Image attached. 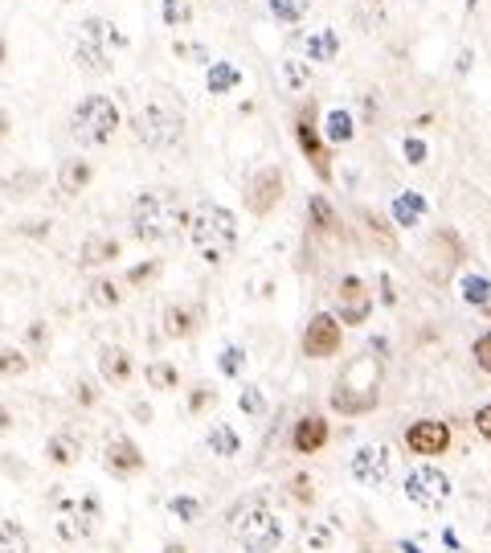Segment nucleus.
I'll use <instances>...</instances> for the list:
<instances>
[{
  "mask_svg": "<svg viewBox=\"0 0 491 553\" xmlns=\"http://www.w3.org/2000/svg\"><path fill=\"white\" fill-rule=\"evenodd\" d=\"M99 377H103V386H131V377H136V361H131V353L123 345H103L99 349Z\"/></svg>",
  "mask_w": 491,
  "mask_h": 553,
  "instance_id": "nucleus-19",
  "label": "nucleus"
},
{
  "mask_svg": "<svg viewBox=\"0 0 491 553\" xmlns=\"http://www.w3.org/2000/svg\"><path fill=\"white\" fill-rule=\"evenodd\" d=\"M401 443H406V451L418 455V459H438V455L451 451L455 431H451V422H442V418H418L406 427Z\"/></svg>",
  "mask_w": 491,
  "mask_h": 553,
  "instance_id": "nucleus-14",
  "label": "nucleus"
},
{
  "mask_svg": "<svg viewBox=\"0 0 491 553\" xmlns=\"http://www.w3.org/2000/svg\"><path fill=\"white\" fill-rule=\"evenodd\" d=\"M463 259H467L463 238H459L455 230H438V234H430V242H426L422 271H426L430 283H446V279L455 275V267H463Z\"/></svg>",
  "mask_w": 491,
  "mask_h": 553,
  "instance_id": "nucleus-13",
  "label": "nucleus"
},
{
  "mask_svg": "<svg viewBox=\"0 0 491 553\" xmlns=\"http://www.w3.org/2000/svg\"><path fill=\"white\" fill-rule=\"evenodd\" d=\"M328 406L344 418H361V414H373L381 406V361L373 357V349L352 357L340 369L336 386L328 394Z\"/></svg>",
  "mask_w": 491,
  "mask_h": 553,
  "instance_id": "nucleus-2",
  "label": "nucleus"
},
{
  "mask_svg": "<svg viewBox=\"0 0 491 553\" xmlns=\"http://www.w3.org/2000/svg\"><path fill=\"white\" fill-rule=\"evenodd\" d=\"M291 132H295V144L303 152V160L311 164V173H316L324 185L332 181V144L324 140V127L316 119V103H303L291 119Z\"/></svg>",
  "mask_w": 491,
  "mask_h": 553,
  "instance_id": "nucleus-7",
  "label": "nucleus"
},
{
  "mask_svg": "<svg viewBox=\"0 0 491 553\" xmlns=\"http://www.w3.org/2000/svg\"><path fill=\"white\" fill-rule=\"evenodd\" d=\"M238 214L217 201H201L189 218V242L197 250V259L209 267H221L238 250Z\"/></svg>",
  "mask_w": 491,
  "mask_h": 553,
  "instance_id": "nucleus-3",
  "label": "nucleus"
},
{
  "mask_svg": "<svg viewBox=\"0 0 491 553\" xmlns=\"http://www.w3.org/2000/svg\"><path fill=\"white\" fill-rule=\"evenodd\" d=\"M279 78H283V87H287L291 95H299V91H307L311 82H316V70H311L307 58H283V62H279Z\"/></svg>",
  "mask_w": 491,
  "mask_h": 553,
  "instance_id": "nucleus-32",
  "label": "nucleus"
},
{
  "mask_svg": "<svg viewBox=\"0 0 491 553\" xmlns=\"http://www.w3.org/2000/svg\"><path fill=\"white\" fill-rule=\"evenodd\" d=\"M283 193H287V177H283V168H275V164H262V168H254L250 181H246V189H242L246 214H250V218H271L275 209H279V201H283Z\"/></svg>",
  "mask_w": 491,
  "mask_h": 553,
  "instance_id": "nucleus-10",
  "label": "nucleus"
},
{
  "mask_svg": "<svg viewBox=\"0 0 491 553\" xmlns=\"http://www.w3.org/2000/svg\"><path fill=\"white\" fill-rule=\"evenodd\" d=\"M160 553H185V545H164Z\"/></svg>",
  "mask_w": 491,
  "mask_h": 553,
  "instance_id": "nucleus-57",
  "label": "nucleus"
},
{
  "mask_svg": "<svg viewBox=\"0 0 491 553\" xmlns=\"http://www.w3.org/2000/svg\"><path fill=\"white\" fill-rule=\"evenodd\" d=\"M303 545L316 549V553H328L336 545V525L332 521H307L303 525Z\"/></svg>",
  "mask_w": 491,
  "mask_h": 553,
  "instance_id": "nucleus-36",
  "label": "nucleus"
},
{
  "mask_svg": "<svg viewBox=\"0 0 491 553\" xmlns=\"http://www.w3.org/2000/svg\"><path fill=\"white\" fill-rule=\"evenodd\" d=\"M389 214H393V226L397 230H418L430 214V201L418 193V189H401L393 201H389Z\"/></svg>",
  "mask_w": 491,
  "mask_h": 553,
  "instance_id": "nucleus-20",
  "label": "nucleus"
},
{
  "mask_svg": "<svg viewBox=\"0 0 491 553\" xmlns=\"http://www.w3.org/2000/svg\"><path fill=\"white\" fill-rule=\"evenodd\" d=\"M467 66H471V50L459 54V74H467Z\"/></svg>",
  "mask_w": 491,
  "mask_h": 553,
  "instance_id": "nucleus-54",
  "label": "nucleus"
},
{
  "mask_svg": "<svg viewBox=\"0 0 491 553\" xmlns=\"http://www.w3.org/2000/svg\"><path fill=\"white\" fill-rule=\"evenodd\" d=\"M487 316H491V308H487Z\"/></svg>",
  "mask_w": 491,
  "mask_h": 553,
  "instance_id": "nucleus-60",
  "label": "nucleus"
},
{
  "mask_svg": "<svg viewBox=\"0 0 491 553\" xmlns=\"http://www.w3.org/2000/svg\"><path fill=\"white\" fill-rule=\"evenodd\" d=\"M144 381H148V390H156V394H172L176 386H181V369H176L172 361H148L144 365Z\"/></svg>",
  "mask_w": 491,
  "mask_h": 553,
  "instance_id": "nucleus-34",
  "label": "nucleus"
},
{
  "mask_svg": "<svg viewBox=\"0 0 491 553\" xmlns=\"http://www.w3.org/2000/svg\"><path fill=\"white\" fill-rule=\"evenodd\" d=\"M168 513L176 517V521H185V525H193V521H201L205 517V500L201 496H168Z\"/></svg>",
  "mask_w": 491,
  "mask_h": 553,
  "instance_id": "nucleus-39",
  "label": "nucleus"
},
{
  "mask_svg": "<svg viewBox=\"0 0 491 553\" xmlns=\"http://www.w3.org/2000/svg\"><path fill=\"white\" fill-rule=\"evenodd\" d=\"M369 316H373V295H369V287L356 279V275H344L340 279V291H336V320L344 328H361Z\"/></svg>",
  "mask_w": 491,
  "mask_h": 553,
  "instance_id": "nucleus-16",
  "label": "nucleus"
},
{
  "mask_svg": "<svg viewBox=\"0 0 491 553\" xmlns=\"http://www.w3.org/2000/svg\"><path fill=\"white\" fill-rule=\"evenodd\" d=\"M307 222L316 234H340V214H336V205L324 197V193H311L307 197Z\"/></svg>",
  "mask_w": 491,
  "mask_h": 553,
  "instance_id": "nucleus-28",
  "label": "nucleus"
},
{
  "mask_svg": "<svg viewBox=\"0 0 491 553\" xmlns=\"http://www.w3.org/2000/svg\"><path fill=\"white\" fill-rule=\"evenodd\" d=\"M348 476L361 488H385L393 480V447L389 443H361L348 455Z\"/></svg>",
  "mask_w": 491,
  "mask_h": 553,
  "instance_id": "nucleus-11",
  "label": "nucleus"
},
{
  "mask_svg": "<svg viewBox=\"0 0 491 553\" xmlns=\"http://www.w3.org/2000/svg\"><path fill=\"white\" fill-rule=\"evenodd\" d=\"M201 320H205V308L201 304H168L164 316H160V328L168 340H189L201 332Z\"/></svg>",
  "mask_w": 491,
  "mask_h": 553,
  "instance_id": "nucleus-18",
  "label": "nucleus"
},
{
  "mask_svg": "<svg viewBox=\"0 0 491 553\" xmlns=\"http://www.w3.org/2000/svg\"><path fill=\"white\" fill-rule=\"evenodd\" d=\"M131 410H136V418H140V422H152V406H148V402H136Z\"/></svg>",
  "mask_w": 491,
  "mask_h": 553,
  "instance_id": "nucleus-52",
  "label": "nucleus"
},
{
  "mask_svg": "<svg viewBox=\"0 0 491 553\" xmlns=\"http://www.w3.org/2000/svg\"><path fill=\"white\" fill-rule=\"evenodd\" d=\"M205 447L217 455V459H238L242 455V435L234 422H213L209 435H205Z\"/></svg>",
  "mask_w": 491,
  "mask_h": 553,
  "instance_id": "nucleus-25",
  "label": "nucleus"
},
{
  "mask_svg": "<svg viewBox=\"0 0 491 553\" xmlns=\"http://www.w3.org/2000/svg\"><path fill=\"white\" fill-rule=\"evenodd\" d=\"M401 492H406L410 504L434 513V508H442L446 500L455 496V484H451V476H446L442 467L422 463V467H410V472H406V480H401Z\"/></svg>",
  "mask_w": 491,
  "mask_h": 553,
  "instance_id": "nucleus-9",
  "label": "nucleus"
},
{
  "mask_svg": "<svg viewBox=\"0 0 491 553\" xmlns=\"http://www.w3.org/2000/svg\"><path fill=\"white\" fill-rule=\"evenodd\" d=\"M209 406H217V390H213V386H205V381H201V386H193V390H189L185 414H189V418H201Z\"/></svg>",
  "mask_w": 491,
  "mask_h": 553,
  "instance_id": "nucleus-44",
  "label": "nucleus"
},
{
  "mask_svg": "<svg viewBox=\"0 0 491 553\" xmlns=\"http://www.w3.org/2000/svg\"><path fill=\"white\" fill-rule=\"evenodd\" d=\"M242 87V70L234 66V62H209V70H205V91L209 95H234Z\"/></svg>",
  "mask_w": 491,
  "mask_h": 553,
  "instance_id": "nucleus-26",
  "label": "nucleus"
},
{
  "mask_svg": "<svg viewBox=\"0 0 491 553\" xmlns=\"http://www.w3.org/2000/svg\"><path fill=\"white\" fill-rule=\"evenodd\" d=\"M336 54H340V33L336 29H311V33H303V58L311 66H328V62H336Z\"/></svg>",
  "mask_w": 491,
  "mask_h": 553,
  "instance_id": "nucleus-23",
  "label": "nucleus"
},
{
  "mask_svg": "<svg viewBox=\"0 0 491 553\" xmlns=\"http://www.w3.org/2000/svg\"><path fill=\"white\" fill-rule=\"evenodd\" d=\"M287 496H291V504L295 508H311L320 500V492H316V480H311L307 472H295L291 480H287Z\"/></svg>",
  "mask_w": 491,
  "mask_h": 553,
  "instance_id": "nucleus-40",
  "label": "nucleus"
},
{
  "mask_svg": "<svg viewBox=\"0 0 491 553\" xmlns=\"http://www.w3.org/2000/svg\"><path fill=\"white\" fill-rule=\"evenodd\" d=\"M119 132V107L111 95H86L70 115V136L82 148H107Z\"/></svg>",
  "mask_w": 491,
  "mask_h": 553,
  "instance_id": "nucleus-5",
  "label": "nucleus"
},
{
  "mask_svg": "<svg viewBox=\"0 0 491 553\" xmlns=\"http://www.w3.org/2000/svg\"><path fill=\"white\" fill-rule=\"evenodd\" d=\"M62 5H70V0H62Z\"/></svg>",
  "mask_w": 491,
  "mask_h": 553,
  "instance_id": "nucleus-59",
  "label": "nucleus"
},
{
  "mask_svg": "<svg viewBox=\"0 0 491 553\" xmlns=\"http://www.w3.org/2000/svg\"><path fill=\"white\" fill-rule=\"evenodd\" d=\"M189 209L181 201L176 189H144L136 201H131V214H127V226H131V238L136 242H168L181 230H189Z\"/></svg>",
  "mask_w": 491,
  "mask_h": 553,
  "instance_id": "nucleus-1",
  "label": "nucleus"
},
{
  "mask_svg": "<svg viewBox=\"0 0 491 553\" xmlns=\"http://www.w3.org/2000/svg\"><path fill=\"white\" fill-rule=\"evenodd\" d=\"M471 357H475L479 373H487V377H491V332H479V336H475V345H471Z\"/></svg>",
  "mask_w": 491,
  "mask_h": 553,
  "instance_id": "nucleus-46",
  "label": "nucleus"
},
{
  "mask_svg": "<svg viewBox=\"0 0 491 553\" xmlns=\"http://www.w3.org/2000/svg\"><path fill=\"white\" fill-rule=\"evenodd\" d=\"M78 459H82V443L70 431H58V435L46 439V463L50 467H62V472H66V467H74Z\"/></svg>",
  "mask_w": 491,
  "mask_h": 553,
  "instance_id": "nucleus-27",
  "label": "nucleus"
},
{
  "mask_svg": "<svg viewBox=\"0 0 491 553\" xmlns=\"http://www.w3.org/2000/svg\"><path fill=\"white\" fill-rule=\"evenodd\" d=\"M25 373H29V353L17 345H0V381L25 377Z\"/></svg>",
  "mask_w": 491,
  "mask_h": 553,
  "instance_id": "nucleus-41",
  "label": "nucleus"
},
{
  "mask_svg": "<svg viewBox=\"0 0 491 553\" xmlns=\"http://www.w3.org/2000/svg\"><path fill=\"white\" fill-rule=\"evenodd\" d=\"M401 553H422V549H418V541H401Z\"/></svg>",
  "mask_w": 491,
  "mask_h": 553,
  "instance_id": "nucleus-55",
  "label": "nucleus"
},
{
  "mask_svg": "<svg viewBox=\"0 0 491 553\" xmlns=\"http://www.w3.org/2000/svg\"><path fill=\"white\" fill-rule=\"evenodd\" d=\"M160 267H164L160 259H144V263H136V267L123 275V283H127V287H148V283L160 275Z\"/></svg>",
  "mask_w": 491,
  "mask_h": 553,
  "instance_id": "nucleus-45",
  "label": "nucleus"
},
{
  "mask_svg": "<svg viewBox=\"0 0 491 553\" xmlns=\"http://www.w3.org/2000/svg\"><path fill=\"white\" fill-rule=\"evenodd\" d=\"M58 193L62 197H78V193H86L91 189V181H95V164L86 160V156H66L62 164H58Z\"/></svg>",
  "mask_w": 491,
  "mask_h": 553,
  "instance_id": "nucleus-21",
  "label": "nucleus"
},
{
  "mask_svg": "<svg viewBox=\"0 0 491 553\" xmlns=\"http://www.w3.org/2000/svg\"><path fill=\"white\" fill-rule=\"evenodd\" d=\"M74 62H78L86 74H111V50L99 46V41H91V37H82V33H78V41H74Z\"/></svg>",
  "mask_w": 491,
  "mask_h": 553,
  "instance_id": "nucleus-24",
  "label": "nucleus"
},
{
  "mask_svg": "<svg viewBox=\"0 0 491 553\" xmlns=\"http://www.w3.org/2000/svg\"><path fill=\"white\" fill-rule=\"evenodd\" d=\"M103 525V504L95 492H86L78 500H62L58 504V537L78 545V541H91Z\"/></svg>",
  "mask_w": 491,
  "mask_h": 553,
  "instance_id": "nucleus-8",
  "label": "nucleus"
},
{
  "mask_svg": "<svg viewBox=\"0 0 491 553\" xmlns=\"http://www.w3.org/2000/svg\"><path fill=\"white\" fill-rule=\"evenodd\" d=\"M25 340H29V349H46V340H50V332H46V320H33L29 324V332H25Z\"/></svg>",
  "mask_w": 491,
  "mask_h": 553,
  "instance_id": "nucleus-50",
  "label": "nucleus"
},
{
  "mask_svg": "<svg viewBox=\"0 0 491 553\" xmlns=\"http://www.w3.org/2000/svg\"><path fill=\"white\" fill-rule=\"evenodd\" d=\"M328 443H332V422L324 414L307 410V414L295 418V427H291V451L295 455H303V459L307 455H320Z\"/></svg>",
  "mask_w": 491,
  "mask_h": 553,
  "instance_id": "nucleus-17",
  "label": "nucleus"
},
{
  "mask_svg": "<svg viewBox=\"0 0 491 553\" xmlns=\"http://www.w3.org/2000/svg\"><path fill=\"white\" fill-rule=\"evenodd\" d=\"M217 369H221V377H230V381L246 377V349L242 345H226L217 353Z\"/></svg>",
  "mask_w": 491,
  "mask_h": 553,
  "instance_id": "nucleus-42",
  "label": "nucleus"
},
{
  "mask_svg": "<svg viewBox=\"0 0 491 553\" xmlns=\"http://www.w3.org/2000/svg\"><path fill=\"white\" fill-rule=\"evenodd\" d=\"M475 5H479V0H467V9H475Z\"/></svg>",
  "mask_w": 491,
  "mask_h": 553,
  "instance_id": "nucleus-58",
  "label": "nucleus"
},
{
  "mask_svg": "<svg viewBox=\"0 0 491 553\" xmlns=\"http://www.w3.org/2000/svg\"><path fill=\"white\" fill-rule=\"evenodd\" d=\"M230 541L242 553H275L283 545V521L266 500H250L234 508L230 517Z\"/></svg>",
  "mask_w": 491,
  "mask_h": 553,
  "instance_id": "nucleus-4",
  "label": "nucleus"
},
{
  "mask_svg": "<svg viewBox=\"0 0 491 553\" xmlns=\"http://www.w3.org/2000/svg\"><path fill=\"white\" fill-rule=\"evenodd\" d=\"M0 553H33V533L17 517H0Z\"/></svg>",
  "mask_w": 491,
  "mask_h": 553,
  "instance_id": "nucleus-31",
  "label": "nucleus"
},
{
  "mask_svg": "<svg viewBox=\"0 0 491 553\" xmlns=\"http://www.w3.org/2000/svg\"><path fill=\"white\" fill-rule=\"evenodd\" d=\"M5 58H9V46H5V37H0V66H5Z\"/></svg>",
  "mask_w": 491,
  "mask_h": 553,
  "instance_id": "nucleus-56",
  "label": "nucleus"
},
{
  "mask_svg": "<svg viewBox=\"0 0 491 553\" xmlns=\"http://www.w3.org/2000/svg\"><path fill=\"white\" fill-rule=\"evenodd\" d=\"M475 435H479L483 443H491V402H483V406L475 410Z\"/></svg>",
  "mask_w": 491,
  "mask_h": 553,
  "instance_id": "nucleus-49",
  "label": "nucleus"
},
{
  "mask_svg": "<svg viewBox=\"0 0 491 553\" xmlns=\"http://www.w3.org/2000/svg\"><path fill=\"white\" fill-rule=\"evenodd\" d=\"M459 295H463L467 308H491V279L479 271H467L459 279Z\"/></svg>",
  "mask_w": 491,
  "mask_h": 553,
  "instance_id": "nucleus-35",
  "label": "nucleus"
},
{
  "mask_svg": "<svg viewBox=\"0 0 491 553\" xmlns=\"http://www.w3.org/2000/svg\"><path fill=\"white\" fill-rule=\"evenodd\" d=\"M86 300H91L99 312H115L123 304V287L111 275H99V279H91V287H86Z\"/></svg>",
  "mask_w": 491,
  "mask_h": 553,
  "instance_id": "nucleus-33",
  "label": "nucleus"
},
{
  "mask_svg": "<svg viewBox=\"0 0 491 553\" xmlns=\"http://www.w3.org/2000/svg\"><path fill=\"white\" fill-rule=\"evenodd\" d=\"M74 402H78V406H86V410L99 406V386H95V381L78 377V381H74Z\"/></svg>",
  "mask_w": 491,
  "mask_h": 553,
  "instance_id": "nucleus-48",
  "label": "nucleus"
},
{
  "mask_svg": "<svg viewBox=\"0 0 491 553\" xmlns=\"http://www.w3.org/2000/svg\"><path fill=\"white\" fill-rule=\"evenodd\" d=\"M123 254V242L115 234H91L78 250V267H107Z\"/></svg>",
  "mask_w": 491,
  "mask_h": 553,
  "instance_id": "nucleus-22",
  "label": "nucleus"
},
{
  "mask_svg": "<svg viewBox=\"0 0 491 553\" xmlns=\"http://www.w3.org/2000/svg\"><path fill=\"white\" fill-rule=\"evenodd\" d=\"M307 5H311V0H271L266 13H271L275 25H299L307 17Z\"/></svg>",
  "mask_w": 491,
  "mask_h": 553,
  "instance_id": "nucleus-38",
  "label": "nucleus"
},
{
  "mask_svg": "<svg viewBox=\"0 0 491 553\" xmlns=\"http://www.w3.org/2000/svg\"><path fill=\"white\" fill-rule=\"evenodd\" d=\"M78 33H82V37H91V41H99V46H107V50H123V46H127V37L119 33V25H115L111 17H99V13L86 17Z\"/></svg>",
  "mask_w": 491,
  "mask_h": 553,
  "instance_id": "nucleus-29",
  "label": "nucleus"
},
{
  "mask_svg": "<svg viewBox=\"0 0 491 553\" xmlns=\"http://www.w3.org/2000/svg\"><path fill=\"white\" fill-rule=\"evenodd\" d=\"M160 21L168 29H185L193 21V5L189 0H160Z\"/></svg>",
  "mask_w": 491,
  "mask_h": 553,
  "instance_id": "nucleus-43",
  "label": "nucleus"
},
{
  "mask_svg": "<svg viewBox=\"0 0 491 553\" xmlns=\"http://www.w3.org/2000/svg\"><path fill=\"white\" fill-rule=\"evenodd\" d=\"M131 136H136L148 152H168L185 140V115L168 103H144L131 115Z\"/></svg>",
  "mask_w": 491,
  "mask_h": 553,
  "instance_id": "nucleus-6",
  "label": "nucleus"
},
{
  "mask_svg": "<svg viewBox=\"0 0 491 553\" xmlns=\"http://www.w3.org/2000/svg\"><path fill=\"white\" fill-rule=\"evenodd\" d=\"M103 467L115 480H140L148 472V455L140 451V443L131 435H115L103 451Z\"/></svg>",
  "mask_w": 491,
  "mask_h": 553,
  "instance_id": "nucleus-15",
  "label": "nucleus"
},
{
  "mask_svg": "<svg viewBox=\"0 0 491 553\" xmlns=\"http://www.w3.org/2000/svg\"><path fill=\"white\" fill-rule=\"evenodd\" d=\"M299 349L307 361H332L344 349V324L336 320V312H316L303 324Z\"/></svg>",
  "mask_w": 491,
  "mask_h": 553,
  "instance_id": "nucleus-12",
  "label": "nucleus"
},
{
  "mask_svg": "<svg viewBox=\"0 0 491 553\" xmlns=\"http://www.w3.org/2000/svg\"><path fill=\"white\" fill-rule=\"evenodd\" d=\"M401 156H406V164H426L430 148H426L422 136H406V140H401Z\"/></svg>",
  "mask_w": 491,
  "mask_h": 553,
  "instance_id": "nucleus-47",
  "label": "nucleus"
},
{
  "mask_svg": "<svg viewBox=\"0 0 491 553\" xmlns=\"http://www.w3.org/2000/svg\"><path fill=\"white\" fill-rule=\"evenodd\" d=\"M9 431H13V410L0 402V435H9Z\"/></svg>",
  "mask_w": 491,
  "mask_h": 553,
  "instance_id": "nucleus-51",
  "label": "nucleus"
},
{
  "mask_svg": "<svg viewBox=\"0 0 491 553\" xmlns=\"http://www.w3.org/2000/svg\"><path fill=\"white\" fill-rule=\"evenodd\" d=\"M238 410L246 418H266V410H271V402H266V390L254 386V381H246V386L238 390Z\"/></svg>",
  "mask_w": 491,
  "mask_h": 553,
  "instance_id": "nucleus-37",
  "label": "nucleus"
},
{
  "mask_svg": "<svg viewBox=\"0 0 491 553\" xmlns=\"http://www.w3.org/2000/svg\"><path fill=\"white\" fill-rule=\"evenodd\" d=\"M9 127H13V119H9V111H0V140L9 136Z\"/></svg>",
  "mask_w": 491,
  "mask_h": 553,
  "instance_id": "nucleus-53",
  "label": "nucleus"
},
{
  "mask_svg": "<svg viewBox=\"0 0 491 553\" xmlns=\"http://www.w3.org/2000/svg\"><path fill=\"white\" fill-rule=\"evenodd\" d=\"M324 140H328L332 148H340V144H352V140H356V119H352V111L332 107V111L324 115Z\"/></svg>",
  "mask_w": 491,
  "mask_h": 553,
  "instance_id": "nucleus-30",
  "label": "nucleus"
}]
</instances>
